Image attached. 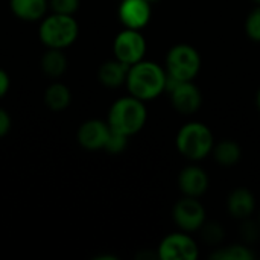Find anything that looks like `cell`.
<instances>
[{"label":"cell","mask_w":260,"mask_h":260,"mask_svg":"<svg viewBox=\"0 0 260 260\" xmlns=\"http://www.w3.org/2000/svg\"><path fill=\"white\" fill-rule=\"evenodd\" d=\"M254 207H256L254 197L247 189H238L229 198V212L235 218L239 219L248 218L254 212Z\"/></svg>","instance_id":"9a60e30c"},{"label":"cell","mask_w":260,"mask_h":260,"mask_svg":"<svg viewBox=\"0 0 260 260\" xmlns=\"http://www.w3.org/2000/svg\"><path fill=\"white\" fill-rule=\"evenodd\" d=\"M203 235H204V239L209 244H218L222 239V230L216 224H212V225L206 227V230H204Z\"/></svg>","instance_id":"603a6c76"},{"label":"cell","mask_w":260,"mask_h":260,"mask_svg":"<svg viewBox=\"0 0 260 260\" xmlns=\"http://www.w3.org/2000/svg\"><path fill=\"white\" fill-rule=\"evenodd\" d=\"M78 23L72 15L56 14L46 17L40 26V40L49 49H64L78 37Z\"/></svg>","instance_id":"3957f363"},{"label":"cell","mask_w":260,"mask_h":260,"mask_svg":"<svg viewBox=\"0 0 260 260\" xmlns=\"http://www.w3.org/2000/svg\"><path fill=\"white\" fill-rule=\"evenodd\" d=\"M129 66L114 59V61H107L101 66L99 69V81L107 85V87H119L123 82H126Z\"/></svg>","instance_id":"5bb4252c"},{"label":"cell","mask_w":260,"mask_h":260,"mask_svg":"<svg viewBox=\"0 0 260 260\" xmlns=\"http://www.w3.org/2000/svg\"><path fill=\"white\" fill-rule=\"evenodd\" d=\"M146 122V108L143 102L134 96L116 101L108 114V125L113 131L125 136L139 133Z\"/></svg>","instance_id":"7a4b0ae2"},{"label":"cell","mask_w":260,"mask_h":260,"mask_svg":"<svg viewBox=\"0 0 260 260\" xmlns=\"http://www.w3.org/2000/svg\"><path fill=\"white\" fill-rule=\"evenodd\" d=\"M148 2H149V3H151V2H157V0H148Z\"/></svg>","instance_id":"83f0119b"},{"label":"cell","mask_w":260,"mask_h":260,"mask_svg":"<svg viewBox=\"0 0 260 260\" xmlns=\"http://www.w3.org/2000/svg\"><path fill=\"white\" fill-rule=\"evenodd\" d=\"M110 136V125L101 120H88L78 129V142L88 151L102 149Z\"/></svg>","instance_id":"8fae6325"},{"label":"cell","mask_w":260,"mask_h":260,"mask_svg":"<svg viewBox=\"0 0 260 260\" xmlns=\"http://www.w3.org/2000/svg\"><path fill=\"white\" fill-rule=\"evenodd\" d=\"M171 93L175 110L183 114H192L201 107V93L192 81H175L166 75V87Z\"/></svg>","instance_id":"8992f818"},{"label":"cell","mask_w":260,"mask_h":260,"mask_svg":"<svg viewBox=\"0 0 260 260\" xmlns=\"http://www.w3.org/2000/svg\"><path fill=\"white\" fill-rule=\"evenodd\" d=\"M126 85L131 96L140 101L154 99L166 87V73L155 62L139 61L129 66Z\"/></svg>","instance_id":"6da1fadb"},{"label":"cell","mask_w":260,"mask_h":260,"mask_svg":"<svg viewBox=\"0 0 260 260\" xmlns=\"http://www.w3.org/2000/svg\"><path fill=\"white\" fill-rule=\"evenodd\" d=\"M9 5L12 12L24 21L40 20L47 11V0H11Z\"/></svg>","instance_id":"4fadbf2b"},{"label":"cell","mask_w":260,"mask_h":260,"mask_svg":"<svg viewBox=\"0 0 260 260\" xmlns=\"http://www.w3.org/2000/svg\"><path fill=\"white\" fill-rule=\"evenodd\" d=\"M41 69L47 76L58 78L67 69V58L61 52V49H49L41 58Z\"/></svg>","instance_id":"e0dca14e"},{"label":"cell","mask_w":260,"mask_h":260,"mask_svg":"<svg viewBox=\"0 0 260 260\" xmlns=\"http://www.w3.org/2000/svg\"><path fill=\"white\" fill-rule=\"evenodd\" d=\"M158 257L163 260H195L198 257V248L189 236L175 233L163 239L158 248Z\"/></svg>","instance_id":"ba28073f"},{"label":"cell","mask_w":260,"mask_h":260,"mask_svg":"<svg viewBox=\"0 0 260 260\" xmlns=\"http://www.w3.org/2000/svg\"><path fill=\"white\" fill-rule=\"evenodd\" d=\"M247 34L251 40L260 41V6L256 8L247 18V24H245Z\"/></svg>","instance_id":"7402d4cb"},{"label":"cell","mask_w":260,"mask_h":260,"mask_svg":"<svg viewBox=\"0 0 260 260\" xmlns=\"http://www.w3.org/2000/svg\"><path fill=\"white\" fill-rule=\"evenodd\" d=\"M256 235H257V230L253 227V224H251V222H250V224H245V227H244V236H245L248 241H253Z\"/></svg>","instance_id":"484cf974"},{"label":"cell","mask_w":260,"mask_h":260,"mask_svg":"<svg viewBox=\"0 0 260 260\" xmlns=\"http://www.w3.org/2000/svg\"><path fill=\"white\" fill-rule=\"evenodd\" d=\"M180 187L181 190L187 195V197H200L203 195L207 187H209V178L207 174L197 166H190L186 168L181 174H180Z\"/></svg>","instance_id":"7c38bea8"},{"label":"cell","mask_w":260,"mask_h":260,"mask_svg":"<svg viewBox=\"0 0 260 260\" xmlns=\"http://www.w3.org/2000/svg\"><path fill=\"white\" fill-rule=\"evenodd\" d=\"M113 49H114L116 59L128 66H133L142 61L145 50H146V43H145L143 35L137 29L126 27L116 37Z\"/></svg>","instance_id":"52a82bcc"},{"label":"cell","mask_w":260,"mask_h":260,"mask_svg":"<svg viewBox=\"0 0 260 260\" xmlns=\"http://www.w3.org/2000/svg\"><path fill=\"white\" fill-rule=\"evenodd\" d=\"M70 99H72L70 90L64 84H59V82L49 85L44 93V102L53 111H61L67 108L70 104Z\"/></svg>","instance_id":"2e32d148"},{"label":"cell","mask_w":260,"mask_h":260,"mask_svg":"<svg viewBox=\"0 0 260 260\" xmlns=\"http://www.w3.org/2000/svg\"><path fill=\"white\" fill-rule=\"evenodd\" d=\"M177 146L184 157L190 160H200L212 151L213 136L204 123L190 122L178 131Z\"/></svg>","instance_id":"277c9868"},{"label":"cell","mask_w":260,"mask_h":260,"mask_svg":"<svg viewBox=\"0 0 260 260\" xmlns=\"http://www.w3.org/2000/svg\"><path fill=\"white\" fill-rule=\"evenodd\" d=\"M9 88V76L5 70L0 69V99L8 93Z\"/></svg>","instance_id":"d4e9b609"},{"label":"cell","mask_w":260,"mask_h":260,"mask_svg":"<svg viewBox=\"0 0 260 260\" xmlns=\"http://www.w3.org/2000/svg\"><path fill=\"white\" fill-rule=\"evenodd\" d=\"M126 139L128 136L120 134L117 131H113L110 128V136L107 139V143L104 146V149L110 154H120L125 148H126Z\"/></svg>","instance_id":"ffe728a7"},{"label":"cell","mask_w":260,"mask_h":260,"mask_svg":"<svg viewBox=\"0 0 260 260\" xmlns=\"http://www.w3.org/2000/svg\"><path fill=\"white\" fill-rule=\"evenodd\" d=\"M256 2H257V3H260V0H256Z\"/></svg>","instance_id":"f1b7e54d"},{"label":"cell","mask_w":260,"mask_h":260,"mask_svg":"<svg viewBox=\"0 0 260 260\" xmlns=\"http://www.w3.org/2000/svg\"><path fill=\"white\" fill-rule=\"evenodd\" d=\"M257 105H259V108H260V90H259V93H257Z\"/></svg>","instance_id":"4316f807"},{"label":"cell","mask_w":260,"mask_h":260,"mask_svg":"<svg viewBox=\"0 0 260 260\" xmlns=\"http://www.w3.org/2000/svg\"><path fill=\"white\" fill-rule=\"evenodd\" d=\"M9 129H11V117L3 108H0V137L6 136Z\"/></svg>","instance_id":"cb8c5ba5"},{"label":"cell","mask_w":260,"mask_h":260,"mask_svg":"<svg viewBox=\"0 0 260 260\" xmlns=\"http://www.w3.org/2000/svg\"><path fill=\"white\" fill-rule=\"evenodd\" d=\"M168 76L175 81H192L201 67L200 53L187 44H178L168 53Z\"/></svg>","instance_id":"5b68a950"},{"label":"cell","mask_w":260,"mask_h":260,"mask_svg":"<svg viewBox=\"0 0 260 260\" xmlns=\"http://www.w3.org/2000/svg\"><path fill=\"white\" fill-rule=\"evenodd\" d=\"M50 8L56 14L73 15L79 8V0H50Z\"/></svg>","instance_id":"44dd1931"},{"label":"cell","mask_w":260,"mask_h":260,"mask_svg":"<svg viewBox=\"0 0 260 260\" xmlns=\"http://www.w3.org/2000/svg\"><path fill=\"white\" fill-rule=\"evenodd\" d=\"M174 219L183 230L195 232L203 227L206 221V212L204 207L193 197H187L175 204Z\"/></svg>","instance_id":"9c48e42d"},{"label":"cell","mask_w":260,"mask_h":260,"mask_svg":"<svg viewBox=\"0 0 260 260\" xmlns=\"http://www.w3.org/2000/svg\"><path fill=\"white\" fill-rule=\"evenodd\" d=\"M215 158L222 166H233L241 158V148L238 143H235L232 140L221 142L215 148Z\"/></svg>","instance_id":"ac0fdd59"},{"label":"cell","mask_w":260,"mask_h":260,"mask_svg":"<svg viewBox=\"0 0 260 260\" xmlns=\"http://www.w3.org/2000/svg\"><path fill=\"white\" fill-rule=\"evenodd\" d=\"M120 21L128 29H140L151 18V6L148 0H123L119 8Z\"/></svg>","instance_id":"30bf717a"},{"label":"cell","mask_w":260,"mask_h":260,"mask_svg":"<svg viewBox=\"0 0 260 260\" xmlns=\"http://www.w3.org/2000/svg\"><path fill=\"white\" fill-rule=\"evenodd\" d=\"M210 259H219V260H251L254 259V254L242 247V245H233V247H227L225 250H219L216 253H213L210 256Z\"/></svg>","instance_id":"d6986e66"}]
</instances>
